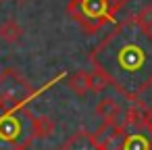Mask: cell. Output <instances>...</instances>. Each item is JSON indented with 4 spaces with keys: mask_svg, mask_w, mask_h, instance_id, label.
Listing matches in <instances>:
<instances>
[{
    "mask_svg": "<svg viewBox=\"0 0 152 150\" xmlns=\"http://www.w3.org/2000/svg\"><path fill=\"white\" fill-rule=\"evenodd\" d=\"M94 140L98 144L100 150H119L123 140H125V125L123 121H115V123H104L94 131Z\"/></svg>",
    "mask_w": 152,
    "mask_h": 150,
    "instance_id": "cell-6",
    "label": "cell"
},
{
    "mask_svg": "<svg viewBox=\"0 0 152 150\" xmlns=\"http://www.w3.org/2000/svg\"><path fill=\"white\" fill-rule=\"evenodd\" d=\"M54 121L34 115L27 104L0 106V150H27L36 140L50 138Z\"/></svg>",
    "mask_w": 152,
    "mask_h": 150,
    "instance_id": "cell-2",
    "label": "cell"
},
{
    "mask_svg": "<svg viewBox=\"0 0 152 150\" xmlns=\"http://www.w3.org/2000/svg\"><path fill=\"white\" fill-rule=\"evenodd\" d=\"M67 86L75 96L83 98L86 94L92 92V73L86 71V69H79V71H75V73H71L67 77Z\"/></svg>",
    "mask_w": 152,
    "mask_h": 150,
    "instance_id": "cell-9",
    "label": "cell"
},
{
    "mask_svg": "<svg viewBox=\"0 0 152 150\" xmlns=\"http://www.w3.org/2000/svg\"><path fill=\"white\" fill-rule=\"evenodd\" d=\"M0 2H2V0H0Z\"/></svg>",
    "mask_w": 152,
    "mask_h": 150,
    "instance_id": "cell-16",
    "label": "cell"
},
{
    "mask_svg": "<svg viewBox=\"0 0 152 150\" xmlns=\"http://www.w3.org/2000/svg\"><path fill=\"white\" fill-rule=\"evenodd\" d=\"M23 38V27L19 25L17 19H7L4 23H0V40L7 44H17Z\"/></svg>",
    "mask_w": 152,
    "mask_h": 150,
    "instance_id": "cell-10",
    "label": "cell"
},
{
    "mask_svg": "<svg viewBox=\"0 0 152 150\" xmlns=\"http://www.w3.org/2000/svg\"><path fill=\"white\" fill-rule=\"evenodd\" d=\"M150 127H152V119H150Z\"/></svg>",
    "mask_w": 152,
    "mask_h": 150,
    "instance_id": "cell-15",
    "label": "cell"
},
{
    "mask_svg": "<svg viewBox=\"0 0 152 150\" xmlns=\"http://www.w3.org/2000/svg\"><path fill=\"white\" fill-rule=\"evenodd\" d=\"M38 94L40 90H36L15 67H7L0 73V106H23Z\"/></svg>",
    "mask_w": 152,
    "mask_h": 150,
    "instance_id": "cell-5",
    "label": "cell"
},
{
    "mask_svg": "<svg viewBox=\"0 0 152 150\" xmlns=\"http://www.w3.org/2000/svg\"><path fill=\"white\" fill-rule=\"evenodd\" d=\"M92 92H96V94H100V92H104L108 86H110V79L100 71V69H94L92 67Z\"/></svg>",
    "mask_w": 152,
    "mask_h": 150,
    "instance_id": "cell-12",
    "label": "cell"
},
{
    "mask_svg": "<svg viewBox=\"0 0 152 150\" xmlns=\"http://www.w3.org/2000/svg\"><path fill=\"white\" fill-rule=\"evenodd\" d=\"M61 150H100V148L94 140V133H90L88 129H77L63 142Z\"/></svg>",
    "mask_w": 152,
    "mask_h": 150,
    "instance_id": "cell-7",
    "label": "cell"
},
{
    "mask_svg": "<svg viewBox=\"0 0 152 150\" xmlns=\"http://www.w3.org/2000/svg\"><path fill=\"white\" fill-rule=\"evenodd\" d=\"M94 113H96V117H100L104 123H115V121H119V117H121V104H119L117 98L104 96V98L98 100Z\"/></svg>",
    "mask_w": 152,
    "mask_h": 150,
    "instance_id": "cell-8",
    "label": "cell"
},
{
    "mask_svg": "<svg viewBox=\"0 0 152 150\" xmlns=\"http://www.w3.org/2000/svg\"><path fill=\"white\" fill-rule=\"evenodd\" d=\"M148 106L142 98L131 100V106L125 110V140L119 150H152V127L148 117Z\"/></svg>",
    "mask_w": 152,
    "mask_h": 150,
    "instance_id": "cell-3",
    "label": "cell"
},
{
    "mask_svg": "<svg viewBox=\"0 0 152 150\" xmlns=\"http://www.w3.org/2000/svg\"><path fill=\"white\" fill-rule=\"evenodd\" d=\"M133 19H135V23H137L140 27H144L146 31H152V4L142 7V9L133 15Z\"/></svg>",
    "mask_w": 152,
    "mask_h": 150,
    "instance_id": "cell-11",
    "label": "cell"
},
{
    "mask_svg": "<svg viewBox=\"0 0 152 150\" xmlns=\"http://www.w3.org/2000/svg\"><path fill=\"white\" fill-rule=\"evenodd\" d=\"M106 2H108V4H110V7H113V9L119 13V11L125 7V4H129V2H131V0H106Z\"/></svg>",
    "mask_w": 152,
    "mask_h": 150,
    "instance_id": "cell-13",
    "label": "cell"
},
{
    "mask_svg": "<svg viewBox=\"0 0 152 150\" xmlns=\"http://www.w3.org/2000/svg\"><path fill=\"white\" fill-rule=\"evenodd\" d=\"M67 15L88 34H98L104 25L115 23L117 11L106 0H69Z\"/></svg>",
    "mask_w": 152,
    "mask_h": 150,
    "instance_id": "cell-4",
    "label": "cell"
},
{
    "mask_svg": "<svg viewBox=\"0 0 152 150\" xmlns=\"http://www.w3.org/2000/svg\"><path fill=\"white\" fill-rule=\"evenodd\" d=\"M90 63L110 79L123 98L137 100L152 88V31L129 17L100 40L90 52Z\"/></svg>",
    "mask_w": 152,
    "mask_h": 150,
    "instance_id": "cell-1",
    "label": "cell"
},
{
    "mask_svg": "<svg viewBox=\"0 0 152 150\" xmlns=\"http://www.w3.org/2000/svg\"><path fill=\"white\" fill-rule=\"evenodd\" d=\"M17 2H31V0H17Z\"/></svg>",
    "mask_w": 152,
    "mask_h": 150,
    "instance_id": "cell-14",
    "label": "cell"
}]
</instances>
